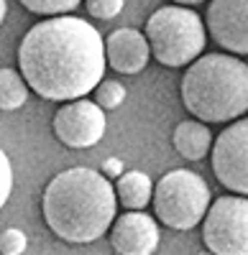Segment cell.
<instances>
[{"mask_svg":"<svg viewBox=\"0 0 248 255\" xmlns=\"http://www.w3.org/2000/svg\"><path fill=\"white\" fill-rule=\"evenodd\" d=\"M26 84L44 100L67 102L90 95L108 67L105 44L95 26L74 15H49L28 28L18 46Z\"/></svg>","mask_w":248,"mask_h":255,"instance_id":"6da1fadb","label":"cell"},{"mask_svg":"<svg viewBox=\"0 0 248 255\" xmlns=\"http://www.w3.org/2000/svg\"><path fill=\"white\" fill-rule=\"evenodd\" d=\"M118 209L115 186L95 168H67L44 189L41 212L49 230L64 243L85 245L110 230Z\"/></svg>","mask_w":248,"mask_h":255,"instance_id":"7a4b0ae2","label":"cell"},{"mask_svg":"<svg viewBox=\"0 0 248 255\" xmlns=\"http://www.w3.org/2000/svg\"><path fill=\"white\" fill-rule=\"evenodd\" d=\"M182 102L202 123H231L248 110V67L231 54H200L179 84Z\"/></svg>","mask_w":248,"mask_h":255,"instance_id":"3957f363","label":"cell"},{"mask_svg":"<svg viewBox=\"0 0 248 255\" xmlns=\"http://www.w3.org/2000/svg\"><path fill=\"white\" fill-rule=\"evenodd\" d=\"M146 41L164 67H187L205 51V23L200 13L184 5H164L146 20Z\"/></svg>","mask_w":248,"mask_h":255,"instance_id":"277c9868","label":"cell"},{"mask_svg":"<svg viewBox=\"0 0 248 255\" xmlns=\"http://www.w3.org/2000/svg\"><path fill=\"white\" fill-rule=\"evenodd\" d=\"M151 202L159 222L172 230H192L202 222L210 207V186L195 171L177 168L161 176L154 186Z\"/></svg>","mask_w":248,"mask_h":255,"instance_id":"5b68a950","label":"cell"},{"mask_svg":"<svg viewBox=\"0 0 248 255\" xmlns=\"http://www.w3.org/2000/svg\"><path fill=\"white\" fill-rule=\"evenodd\" d=\"M202 243L218 255H248V197L228 194L205 212Z\"/></svg>","mask_w":248,"mask_h":255,"instance_id":"8992f818","label":"cell"},{"mask_svg":"<svg viewBox=\"0 0 248 255\" xmlns=\"http://www.w3.org/2000/svg\"><path fill=\"white\" fill-rule=\"evenodd\" d=\"M215 179L233 194L248 197V118H236L213 143Z\"/></svg>","mask_w":248,"mask_h":255,"instance_id":"52a82bcc","label":"cell"},{"mask_svg":"<svg viewBox=\"0 0 248 255\" xmlns=\"http://www.w3.org/2000/svg\"><path fill=\"white\" fill-rule=\"evenodd\" d=\"M51 128L61 145L92 148L105 135L108 120H105V110L97 102L77 97V100H67V105H61L56 110Z\"/></svg>","mask_w":248,"mask_h":255,"instance_id":"ba28073f","label":"cell"},{"mask_svg":"<svg viewBox=\"0 0 248 255\" xmlns=\"http://www.w3.org/2000/svg\"><path fill=\"white\" fill-rule=\"evenodd\" d=\"M205 26L218 46L248 56V0H210Z\"/></svg>","mask_w":248,"mask_h":255,"instance_id":"9c48e42d","label":"cell"},{"mask_svg":"<svg viewBox=\"0 0 248 255\" xmlns=\"http://www.w3.org/2000/svg\"><path fill=\"white\" fill-rule=\"evenodd\" d=\"M110 245L120 255H151L159 248V225L141 209H131L110 225Z\"/></svg>","mask_w":248,"mask_h":255,"instance_id":"30bf717a","label":"cell"},{"mask_svg":"<svg viewBox=\"0 0 248 255\" xmlns=\"http://www.w3.org/2000/svg\"><path fill=\"white\" fill-rule=\"evenodd\" d=\"M151 49L146 33L136 28H118L105 38V59L108 67L120 74H138L149 64Z\"/></svg>","mask_w":248,"mask_h":255,"instance_id":"8fae6325","label":"cell"},{"mask_svg":"<svg viewBox=\"0 0 248 255\" xmlns=\"http://www.w3.org/2000/svg\"><path fill=\"white\" fill-rule=\"evenodd\" d=\"M174 148L187 161H202L213 148V133L202 120H182L174 128Z\"/></svg>","mask_w":248,"mask_h":255,"instance_id":"7c38bea8","label":"cell"},{"mask_svg":"<svg viewBox=\"0 0 248 255\" xmlns=\"http://www.w3.org/2000/svg\"><path fill=\"white\" fill-rule=\"evenodd\" d=\"M115 197L126 209H146L154 197V184L143 171H123L115 181Z\"/></svg>","mask_w":248,"mask_h":255,"instance_id":"4fadbf2b","label":"cell"},{"mask_svg":"<svg viewBox=\"0 0 248 255\" xmlns=\"http://www.w3.org/2000/svg\"><path fill=\"white\" fill-rule=\"evenodd\" d=\"M28 100V84L15 69H0V110H18Z\"/></svg>","mask_w":248,"mask_h":255,"instance_id":"5bb4252c","label":"cell"},{"mask_svg":"<svg viewBox=\"0 0 248 255\" xmlns=\"http://www.w3.org/2000/svg\"><path fill=\"white\" fill-rule=\"evenodd\" d=\"M92 92H95V102L102 110H118L123 100H126V87L115 79H100Z\"/></svg>","mask_w":248,"mask_h":255,"instance_id":"9a60e30c","label":"cell"},{"mask_svg":"<svg viewBox=\"0 0 248 255\" xmlns=\"http://www.w3.org/2000/svg\"><path fill=\"white\" fill-rule=\"evenodd\" d=\"M82 0H20V5L36 15H64L72 13Z\"/></svg>","mask_w":248,"mask_h":255,"instance_id":"2e32d148","label":"cell"},{"mask_svg":"<svg viewBox=\"0 0 248 255\" xmlns=\"http://www.w3.org/2000/svg\"><path fill=\"white\" fill-rule=\"evenodd\" d=\"M123 5H126V0H85V8L92 18H100V20H110L115 18Z\"/></svg>","mask_w":248,"mask_h":255,"instance_id":"e0dca14e","label":"cell"},{"mask_svg":"<svg viewBox=\"0 0 248 255\" xmlns=\"http://www.w3.org/2000/svg\"><path fill=\"white\" fill-rule=\"evenodd\" d=\"M26 245H28V238L18 227H8L0 235V253L3 255H20L26 253Z\"/></svg>","mask_w":248,"mask_h":255,"instance_id":"ac0fdd59","label":"cell"},{"mask_svg":"<svg viewBox=\"0 0 248 255\" xmlns=\"http://www.w3.org/2000/svg\"><path fill=\"white\" fill-rule=\"evenodd\" d=\"M10 191H13V166H10L8 153L0 148V209L10 199Z\"/></svg>","mask_w":248,"mask_h":255,"instance_id":"d6986e66","label":"cell"},{"mask_svg":"<svg viewBox=\"0 0 248 255\" xmlns=\"http://www.w3.org/2000/svg\"><path fill=\"white\" fill-rule=\"evenodd\" d=\"M102 174H105L108 179H118L120 174H123V161H118V158H108L105 161V166H102Z\"/></svg>","mask_w":248,"mask_h":255,"instance_id":"ffe728a7","label":"cell"},{"mask_svg":"<svg viewBox=\"0 0 248 255\" xmlns=\"http://www.w3.org/2000/svg\"><path fill=\"white\" fill-rule=\"evenodd\" d=\"M177 5H197V3H205V0H172Z\"/></svg>","mask_w":248,"mask_h":255,"instance_id":"44dd1931","label":"cell"},{"mask_svg":"<svg viewBox=\"0 0 248 255\" xmlns=\"http://www.w3.org/2000/svg\"><path fill=\"white\" fill-rule=\"evenodd\" d=\"M5 13H8V3H5V0H0V23L5 20Z\"/></svg>","mask_w":248,"mask_h":255,"instance_id":"7402d4cb","label":"cell"}]
</instances>
